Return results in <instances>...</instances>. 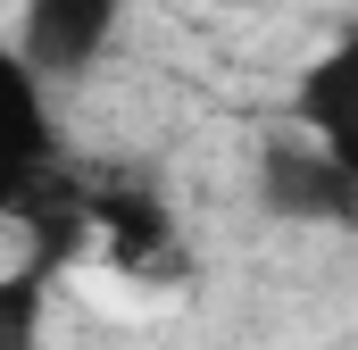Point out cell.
<instances>
[{
  "label": "cell",
  "mask_w": 358,
  "mask_h": 350,
  "mask_svg": "<svg viewBox=\"0 0 358 350\" xmlns=\"http://www.w3.org/2000/svg\"><path fill=\"white\" fill-rule=\"evenodd\" d=\"M259 209L275 225H325V234H350L358 225V175L334 167L317 142H283L259 159Z\"/></svg>",
  "instance_id": "cell-3"
},
{
  "label": "cell",
  "mask_w": 358,
  "mask_h": 350,
  "mask_svg": "<svg viewBox=\"0 0 358 350\" xmlns=\"http://www.w3.org/2000/svg\"><path fill=\"white\" fill-rule=\"evenodd\" d=\"M50 183H67V142L50 117V84L34 67L8 59V108H0V209L17 217L25 200H42Z\"/></svg>",
  "instance_id": "cell-2"
},
{
  "label": "cell",
  "mask_w": 358,
  "mask_h": 350,
  "mask_svg": "<svg viewBox=\"0 0 358 350\" xmlns=\"http://www.w3.org/2000/svg\"><path fill=\"white\" fill-rule=\"evenodd\" d=\"M208 8H234V0H208Z\"/></svg>",
  "instance_id": "cell-6"
},
{
  "label": "cell",
  "mask_w": 358,
  "mask_h": 350,
  "mask_svg": "<svg viewBox=\"0 0 358 350\" xmlns=\"http://www.w3.org/2000/svg\"><path fill=\"white\" fill-rule=\"evenodd\" d=\"M117 25H125V0H25L17 8V67H34L42 84H84L92 67L108 59V42H117Z\"/></svg>",
  "instance_id": "cell-1"
},
{
  "label": "cell",
  "mask_w": 358,
  "mask_h": 350,
  "mask_svg": "<svg viewBox=\"0 0 358 350\" xmlns=\"http://www.w3.org/2000/svg\"><path fill=\"white\" fill-rule=\"evenodd\" d=\"M292 117H300V142H317L334 167L358 175V17L342 25L334 50H317L292 84Z\"/></svg>",
  "instance_id": "cell-4"
},
{
  "label": "cell",
  "mask_w": 358,
  "mask_h": 350,
  "mask_svg": "<svg viewBox=\"0 0 358 350\" xmlns=\"http://www.w3.org/2000/svg\"><path fill=\"white\" fill-rule=\"evenodd\" d=\"M92 242H108L117 267L167 259V251H176V209H167V192L142 183V175H108V183H92Z\"/></svg>",
  "instance_id": "cell-5"
}]
</instances>
